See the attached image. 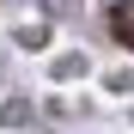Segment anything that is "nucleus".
<instances>
[{
    "instance_id": "1",
    "label": "nucleus",
    "mask_w": 134,
    "mask_h": 134,
    "mask_svg": "<svg viewBox=\"0 0 134 134\" xmlns=\"http://www.w3.org/2000/svg\"><path fill=\"white\" fill-rule=\"evenodd\" d=\"M110 31H116V43H134V0H116L110 6Z\"/></svg>"
}]
</instances>
